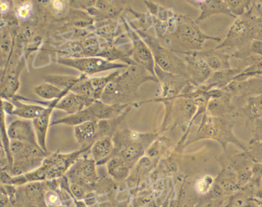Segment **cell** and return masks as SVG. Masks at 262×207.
Instances as JSON below:
<instances>
[{"mask_svg": "<svg viewBox=\"0 0 262 207\" xmlns=\"http://www.w3.org/2000/svg\"><path fill=\"white\" fill-rule=\"evenodd\" d=\"M146 72L140 66H132L123 75H119L108 84L101 101L110 105H128L129 101L136 98L138 88L142 83L156 80L148 76Z\"/></svg>", "mask_w": 262, "mask_h": 207, "instance_id": "1", "label": "cell"}, {"mask_svg": "<svg viewBox=\"0 0 262 207\" xmlns=\"http://www.w3.org/2000/svg\"><path fill=\"white\" fill-rule=\"evenodd\" d=\"M90 147H82L78 151L70 153H53L49 155L44 159L40 167L27 174L20 176H9L6 182L7 183H25L27 182H39V181L53 179L60 177L69 169L76 164L79 156L87 151Z\"/></svg>", "mask_w": 262, "mask_h": 207, "instance_id": "2", "label": "cell"}, {"mask_svg": "<svg viewBox=\"0 0 262 207\" xmlns=\"http://www.w3.org/2000/svg\"><path fill=\"white\" fill-rule=\"evenodd\" d=\"M11 156L10 171L13 176H20L40 167L46 157L49 156L39 146L18 141L10 142Z\"/></svg>", "mask_w": 262, "mask_h": 207, "instance_id": "3", "label": "cell"}, {"mask_svg": "<svg viewBox=\"0 0 262 207\" xmlns=\"http://www.w3.org/2000/svg\"><path fill=\"white\" fill-rule=\"evenodd\" d=\"M59 63L74 67L82 72L83 75H88V76L99 72H105V71L124 68L127 67L125 64L111 62L99 58H76V59L62 58L59 60Z\"/></svg>", "mask_w": 262, "mask_h": 207, "instance_id": "4", "label": "cell"}, {"mask_svg": "<svg viewBox=\"0 0 262 207\" xmlns=\"http://www.w3.org/2000/svg\"><path fill=\"white\" fill-rule=\"evenodd\" d=\"M7 135L11 141H21L39 146L34 126L27 120H16L13 121L9 126Z\"/></svg>", "mask_w": 262, "mask_h": 207, "instance_id": "5", "label": "cell"}, {"mask_svg": "<svg viewBox=\"0 0 262 207\" xmlns=\"http://www.w3.org/2000/svg\"><path fill=\"white\" fill-rule=\"evenodd\" d=\"M147 43L151 47L150 49L152 52L155 61L163 70L171 73H179L183 70V64L172 54L169 53L168 51L160 47L159 44L154 42V41L149 40L147 41Z\"/></svg>", "mask_w": 262, "mask_h": 207, "instance_id": "6", "label": "cell"}, {"mask_svg": "<svg viewBox=\"0 0 262 207\" xmlns=\"http://www.w3.org/2000/svg\"><path fill=\"white\" fill-rule=\"evenodd\" d=\"M65 96L60 97L57 99L52 101L48 107L46 109L45 111L38 117L36 119L33 120V126H34L35 131H36V136H37L38 143L41 148L44 151L47 152V132H48L49 127H50V118L53 113V109L56 108L58 103Z\"/></svg>", "mask_w": 262, "mask_h": 207, "instance_id": "7", "label": "cell"}, {"mask_svg": "<svg viewBox=\"0 0 262 207\" xmlns=\"http://www.w3.org/2000/svg\"><path fill=\"white\" fill-rule=\"evenodd\" d=\"M133 59L137 65L140 66L151 75H155V58L151 49L145 41L134 35L133 38Z\"/></svg>", "mask_w": 262, "mask_h": 207, "instance_id": "8", "label": "cell"}, {"mask_svg": "<svg viewBox=\"0 0 262 207\" xmlns=\"http://www.w3.org/2000/svg\"><path fill=\"white\" fill-rule=\"evenodd\" d=\"M74 133L82 147H90L99 139V121H86L76 126Z\"/></svg>", "mask_w": 262, "mask_h": 207, "instance_id": "9", "label": "cell"}, {"mask_svg": "<svg viewBox=\"0 0 262 207\" xmlns=\"http://www.w3.org/2000/svg\"><path fill=\"white\" fill-rule=\"evenodd\" d=\"M72 177L80 182L91 183L97 179L96 170V161L93 159H79L70 172Z\"/></svg>", "mask_w": 262, "mask_h": 207, "instance_id": "10", "label": "cell"}, {"mask_svg": "<svg viewBox=\"0 0 262 207\" xmlns=\"http://www.w3.org/2000/svg\"><path fill=\"white\" fill-rule=\"evenodd\" d=\"M96 101L85 98L76 93H69L56 105V108L64 110L69 114L82 111Z\"/></svg>", "mask_w": 262, "mask_h": 207, "instance_id": "11", "label": "cell"}, {"mask_svg": "<svg viewBox=\"0 0 262 207\" xmlns=\"http://www.w3.org/2000/svg\"><path fill=\"white\" fill-rule=\"evenodd\" d=\"M13 108L10 114L16 115L26 120H35L40 116L47 107L36 104H24L19 100L13 99L11 101Z\"/></svg>", "mask_w": 262, "mask_h": 207, "instance_id": "12", "label": "cell"}, {"mask_svg": "<svg viewBox=\"0 0 262 207\" xmlns=\"http://www.w3.org/2000/svg\"><path fill=\"white\" fill-rule=\"evenodd\" d=\"M114 150V144L110 136H104L97 140L92 146L91 153L93 159L98 164L105 162Z\"/></svg>", "mask_w": 262, "mask_h": 207, "instance_id": "13", "label": "cell"}, {"mask_svg": "<svg viewBox=\"0 0 262 207\" xmlns=\"http://www.w3.org/2000/svg\"><path fill=\"white\" fill-rule=\"evenodd\" d=\"M145 146L139 141H129L125 145L122 146L119 150L118 156L126 161L130 167L136 162L143 154Z\"/></svg>", "mask_w": 262, "mask_h": 207, "instance_id": "14", "label": "cell"}, {"mask_svg": "<svg viewBox=\"0 0 262 207\" xmlns=\"http://www.w3.org/2000/svg\"><path fill=\"white\" fill-rule=\"evenodd\" d=\"M107 170L108 174L116 180H123L128 176L130 165L120 156H116L108 159Z\"/></svg>", "mask_w": 262, "mask_h": 207, "instance_id": "15", "label": "cell"}, {"mask_svg": "<svg viewBox=\"0 0 262 207\" xmlns=\"http://www.w3.org/2000/svg\"><path fill=\"white\" fill-rule=\"evenodd\" d=\"M6 78H3L1 85V95L2 98H11L19 88V72L16 70H10L7 72Z\"/></svg>", "mask_w": 262, "mask_h": 207, "instance_id": "16", "label": "cell"}, {"mask_svg": "<svg viewBox=\"0 0 262 207\" xmlns=\"http://www.w3.org/2000/svg\"><path fill=\"white\" fill-rule=\"evenodd\" d=\"M70 90H62L57 86L51 84V83L45 82L35 87L34 92L36 95L43 98L45 100H54L60 98L62 96H66L68 95Z\"/></svg>", "mask_w": 262, "mask_h": 207, "instance_id": "17", "label": "cell"}, {"mask_svg": "<svg viewBox=\"0 0 262 207\" xmlns=\"http://www.w3.org/2000/svg\"><path fill=\"white\" fill-rule=\"evenodd\" d=\"M79 77L67 76V75H50L46 77V82L51 83L54 85L57 86L62 90H68L71 91L78 80Z\"/></svg>", "mask_w": 262, "mask_h": 207, "instance_id": "18", "label": "cell"}, {"mask_svg": "<svg viewBox=\"0 0 262 207\" xmlns=\"http://www.w3.org/2000/svg\"><path fill=\"white\" fill-rule=\"evenodd\" d=\"M11 50V39L8 33L6 35H3L2 42H1V52H2L3 61H5V58H7V55Z\"/></svg>", "mask_w": 262, "mask_h": 207, "instance_id": "19", "label": "cell"}, {"mask_svg": "<svg viewBox=\"0 0 262 207\" xmlns=\"http://www.w3.org/2000/svg\"><path fill=\"white\" fill-rule=\"evenodd\" d=\"M207 64H208L210 67L214 69L220 68V67H222V61H221V59H219V58L216 56L209 57L208 60H207Z\"/></svg>", "mask_w": 262, "mask_h": 207, "instance_id": "20", "label": "cell"}, {"mask_svg": "<svg viewBox=\"0 0 262 207\" xmlns=\"http://www.w3.org/2000/svg\"><path fill=\"white\" fill-rule=\"evenodd\" d=\"M211 184V179H209V178H203V179L199 182V186L198 188H199V191L205 192L209 189Z\"/></svg>", "mask_w": 262, "mask_h": 207, "instance_id": "21", "label": "cell"}, {"mask_svg": "<svg viewBox=\"0 0 262 207\" xmlns=\"http://www.w3.org/2000/svg\"><path fill=\"white\" fill-rule=\"evenodd\" d=\"M30 7L29 6H24L19 9V15L20 18H25L30 15Z\"/></svg>", "mask_w": 262, "mask_h": 207, "instance_id": "22", "label": "cell"}, {"mask_svg": "<svg viewBox=\"0 0 262 207\" xmlns=\"http://www.w3.org/2000/svg\"><path fill=\"white\" fill-rule=\"evenodd\" d=\"M7 202H8V196H7V190L5 191L4 189L2 188V190H1V207H5Z\"/></svg>", "mask_w": 262, "mask_h": 207, "instance_id": "23", "label": "cell"}, {"mask_svg": "<svg viewBox=\"0 0 262 207\" xmlns=\"http://www.w3.org/2000/svg\"><path fill=\"white\" fill-rule=\"evenodd\" d=\"M165 207H167V206H165Z\"/></svg>", "mask_w": 262, "mask_h": 207, "instance_id": "24", "label": "cell"}]
</instances>
